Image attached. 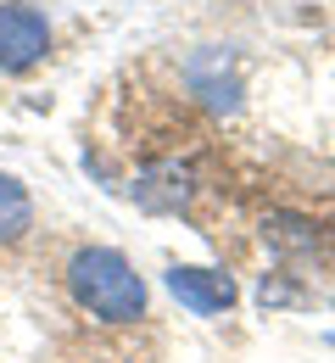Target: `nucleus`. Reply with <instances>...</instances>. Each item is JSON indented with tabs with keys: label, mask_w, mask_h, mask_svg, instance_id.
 Instances as JSON below:
<instances>
[{
	"label": "nucleus",
	"mask_w": 335,
	"mask_h": 363,
	"mask_svg": "<svg viewBox=\"0 0 335 363\" xmlns=\"http://www.w3.org/2000/svg\"><path fill=\"white\" fill-rule=\"evenodd\" d=\"M67 291L96 324H140L145 318V279L112 246H79L67 263Z\"/></svg>",
	"instance_id": "nucleus-1"
},
{
	"label": "nucleus",
	"mask_w": 335,
	"mask_h": 363,
	"mask_svg": "<svg viewBox=\"0 0 335 363\" xmlns=\"http://www.w3.org/2000/svg\"><path fill=\"white\" fill-rule=\"evenodd\" d=\"M50 50V23L23 6V0H0V73H28L34 62H45Z\"/></svg>",
	"instance_id": "nucleus-2"
},
{
	"label": "nucleus",
	"mask_w": 335,
	"mask_h": 363,
	"mask_svg": "<svg viewBox=\"0 0 335 363\" xmlns=\"http://www.w3.org/2000/svg\"><path fill=\"white\" fill-rule=\"evenodd\" d=\"M168 291L179 296V308H191L201 318L235 308V279L224 269H168Z\"/></svg>",
	"instance_id": "nucleus-3"
},
{
	"label": "nucleus",
	"mask_w": 335,
	"mask_h": 363,
	"mask_svg": "<svg viewBox=\"0 0 335 363\" xmlns=\"http://www.w3.org/2000/svg\"><path fill=\"white\" fill-rule=\"evenodd\" d=\"M28 229H34V201H28V190H23V179L0 174V246H17Z\"/></svg>",
	"instance_id": "nucleus-4"
}]
</instances>
